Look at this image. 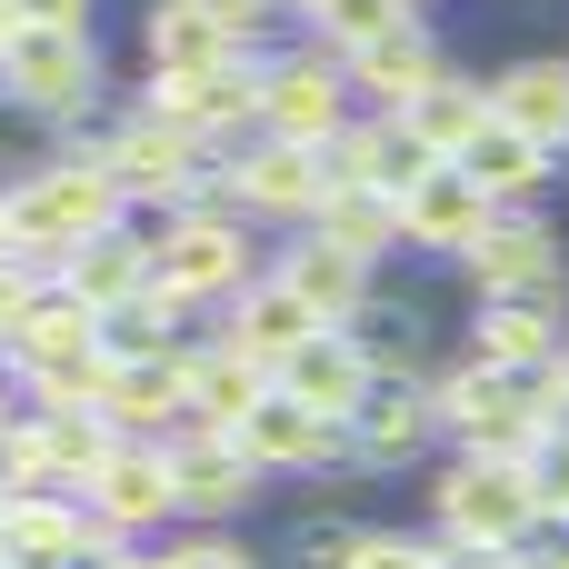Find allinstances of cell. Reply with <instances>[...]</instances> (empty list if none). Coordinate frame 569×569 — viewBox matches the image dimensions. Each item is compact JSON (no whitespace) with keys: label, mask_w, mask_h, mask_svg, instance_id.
Here are the masks:
<instances>
[{"label":"cell","mask_w":569,"mask_h":569,"mask_svg":"<svg viewBox=\"0 0 569 569\" xmlns=\"http://www.w3.org/2000/svg\"><path fill=\"white\" fill-rule=\"evenodd\" d=\"M0 220H10V260H30V270L60 280V260H70L80 240H100V230L130 220V190L110 180L100 150H60L50 170L0 180Z\"/></svg>","instance_id":"6da1fadb"},{"label":"cell","mask_w":569,"mask_h":569,"mask_svg":"<svg viewBox=\"0 0 569 569\" xmlns=\"http://www.w3.org/2000/svg\"><path fill=\"white\" fill-rule=\"evenodd\" d=\"M130 220L150 240V280L180 290L190 310L200 300H230L240 280H260L250 270V220H190V210H130Z\"/></svg>","instance_id":"7a4b0ae2"},{"label":"cell","mask_w":569,"mask_h":569,"mask_svg":"<svg viewBox=\"0 0 569 569\" xmlns=\"http://www.w3.org/2000/svg\"><path fill=\"white\" fill-rule=\"evenodd\" d=\"M80 150H100V160H110V180L130 190V210H180V200H190V180L220 160L200 130H180V120H160V110H130L120 130H100V140H80Z\"/></svg>","instance_id":"3957f363"},{"label":"cell","mask_w":569,"mask_h":569,"mask_svg":"<svg viewBox=\"0 0 569 569\" xmlns=\"http://www.w3.org/2000/svg\"><path fill=\"white\" fill-rule=\"evenodd\" d=\"M0 100L30 110V120H70L100 100V40L90 30H10L0 40Z\"/></svg>","instance_id":"277c9868"},{"label":"cell","mask_w":569,"mask_h":569,"mask_svg":"<svg viewBox=\"0 0 569 569\" xmlns=\"http://www.w3.org/2000/svg\"><path fill=\"white\" fill-rule=\"evenodd\" d=\"M430 520L450 550H520L540 500H530V470H490V460H450L430 480Z\"/></svg>","instance_id":"5b68a950"},{"label":"cell","mask_w":569,"mask_h":569,"mask_svg":"<svg viewBox=\"0 0 569 569\" xmlns=\"http://www.w3.org/2000/svg\"><path fill=\"white\" fill-rule=\"evenodd\" d=\"M350 120H360V110H350V80H340L330 50H310V40L270 50V70H260V140L320 150V140H340Z\"/></svg>","instance_id":"8992f818"},{"label":"cell","mask_w":569,"mask_h":569,"mask_svg":"<svg viewBox=\"0 0 569 569\" xmlns=\"http://www.w3.org/2000/svg\"><path fill=\"white\" fill-rule=\"evenodd\" d=\"M470 350H480L490 370H550V360L569 350V270H560V280H530V290L480 300Z\"/></svg>","instance_id":"52a82bcc"},{"label":"cell","mask_w":569,"mask_h":569,"mask_svg":"<svg viewBox=\"0 0 569 569\" xmlns=\"http://www.w3.org/2000/svg\"><path fill=\"white\" fill-rule=\"evenodd\" d=\"M160 450H170V490H180V510H190V520H240V510L260 500V460H250L230 430L180 420Z\"/></svg>","instance_id":"ba28073f"},{"label":"cell","mask_w":569,"mask_h":569,"mask_svg":"<svg viewBox=\"0 0 569 569\" xmlns=\"http://www.w3.org/2000/svg\"><path fill=\"white\" fill-rule=\"evenodd\" d=\"M340 80H350V100H370V110H410L420 90H440V80H450V60H440V40H430V20L410 10L400 30H380V40H360V50L340 60Z\"/></svg>","instance_id":"9c48e42d"},{"label":"cell","mask_w":569,"mask_h":569,"mask_svg":"<svg viewBox=\"0 0 569 569\" xmlns=\"http://www.w3.org/2000/svg\"><path fill=\"white\" fill-rule=\"evenodd\" d=\"M560 230L540 220V210H490V230L460 250V280L480 290V300H500V290H530V280H560Z\"/></svg>","instance_id":"30bf717a"},{"label":"cell","mask_w":569,"mask_h":569,"mask_svg":"<svg viewBox=\"0 0 569 569\" xmlns=\"http://www.w3.org/2000/svg\"><path fill=\"white\" fill-rule=\"evenodd\" d=\"M230 440L260 460V480H270V470H330V460H360V450H350V420H320V410H300L290 390H270Z\"/></svg>","instance_id":"8fae6325"},{"label":"cell","mask_w":569,"mask_h":569,"mask_svg":"<svg viewBox=\"0 0 569 569\" xmlns=\"http://www.w3.org/2000/svg\"><path fill=\"white\" fill-rule=\"evenodd\" d=\"M80 500H90V510H100L120 540H140V530H160V520H180V490H170V450H160V440H120Z\"/></svg>","instance_id":"7c38bea8"},{"label":"cell","mask_w":569,"mask_h":569,"mask_svg":"<svg viewBox=\"0 0 569 569\" xmlns=\"http://www.w3.org/2000/svg\"><path fill=\"white\" fill-rule=\"evenodd\" d=\"M270 390H290L300 410H320V420H360L370 410V360H360V340L350 330H320V340H300L280 370H270Z\"/></svg>","instance_id":"4fadbf2b"},{"label":"cell","mask_w":569,"mask_h":569,"mask_svg":"<svg viewBox=\"0 0 569 569\" xmlns=\"http://www.w3.org/2000/svg\"><path fill=\"white\" fill-rule=\"evenodd\" d=\"M270 270H280V280H290V290L320 310V330H350V320L380 300V270H370V260H350V250H330L320 230H300V240H290Z\"/></svg>","instance_id":"5bb4252c"},{"label":"cell","mask_w":569,"mask_h":569,"mask_svg":"<svg viewBox=\"0 0 569 569\" xmlns=\"http://www.w3.org/2000/svg\"><path fill=\"white\" fill-rule=\"evenodd\" d=\"M220 340H230V350H250L260 370H280L300 340H320V310H310L280 270H260V280H240V290H230V330H220Z\"/></svg>","instance_id":"9a60e30c"},{"label":"cell","mask_w":569,"mask_h":569,"mask_svg":"<svg viewBox=\"0 0 569 569\" xmlns=\"http://www.w3.org/2000/svg\"><path fill=\"white\" fill-rule=\"evenodd\" d=\"M180 400H190L200 430H240V420L270 400V370H260L250 350H230V340H190V350H180Z\"/></svg>","instance_id":"2e32d148"},{"label":"cell","mask_w":569,"mask_h":569,"mask_svg":"<svg viewBox=\"0 0 569 569\" xmlns=\"http://www.w3.org/2000/svg\"><path fill=\"white\" fill-rule=\"evenodd\" d=\"M230 170H240V190H250V220H300V230H310V210H320V150L250 130V140L230 150Z\"/></svg>","instance_id":"e0dca14e"},{"label":"cell","mask_w":569,"mask_h":569,"mask_svg":"<svg viewBox=\"0 0 569 569\" xmlns=\"http://www.w3.org/2000/svg\"><path fill=\"white\" fill-rule=\"evenodd\" d=\"M400 230H410V250H440V260H460V250L490 230V200H480V180H470L460 160H440L420 190H400Z\"/></svg>","instance_id":"ac0fdd59"},{"label":"cell","mask_w":569,"mask_h":569,"mask_svg":"<svg viewBox=\"0 0 569 569\" xmlns=\"http://www.w3.org/2000/svg\"><path fill=\"white\" fill-rule=\"evenodd\" d=\"M60 290L100 320V310H120V300H140L150 290V240H140V220H120V230H100V240H80L70 260H60Z\"/></svg>","instance_id":"d6986e66"},{"label":"cell","mask_w":569,"mask_h":569,"mask_svg":"<svg viewBox=\"0 0 569 569\" xmlns=\"http://www.w3.org/2000/svg\"><path fill=\"white\" fill-rule=\"evenodd\" d=\"M90 350H100V320L50 280V290L20 310V330L0 340V370H10V380H30V370H60V360H90Z\"/></svg>","instance_id":"ffe728a7"},{"label":"cell","mask_w":569,"mask_h":569,"mask_svg":"<svg viewBox=\"0 0 569 569\" xmlns=\"http://www.w3.org/2000/svg\"><path fill=\"white\" fill-rule=\"evenodd\" d=\"M550 160H560V150H540V140H530V130H510V120H490V130L460 150V170L480 180V200H490V210H530V200L550 190Z\"/></svg>","instance_id":"44dd1931"},{"label":"cell","mask_w":569,"mask_h":569,"mask_svg":"<svg viewBox=\"0 0 569 569\" xmlns=\"http://www.w3.org/2000/svg\"><path fill=\"white\" fill-rule=\"evenodd\" d=\"M0 520H10V569H60L90 540V500L80 490H20V500H0Z\"/></svg>","instance_id":"7402d4cb"},{"label":"cell","mask_w":569,"mask_h":569,"mask_svg":"<svg viewBox=\"0 0 569 569\" xmlns=\"http://www.w3.org/2000/svg\"><path fill=\"white\" fill-rule=\"evenodd\" d=\"M100 410H110L120 440H170V430L190 420V400H180V350H170V360H120Z\"/></svg>","instance_id":"603a6c76"},{"label":"cell","mask_w":569,"mask_h":569,"mask_svg":"<svg viewBox=\"0 0 569 569\" xmlns=\"http://www.w3.org/2000/svg\"><path fill=\"white\" fill-rule=\"evenodd\" d=\"M140 60H150V80H200V70L230 60V30L200 20L190 0H150L140 10Z\"/></svg>","instance_id":"cb8c5ba5"},{"label":"cell","mask_w":569,"mask_h":569,"mask_svg":"<svg viewBox=\"0 0 569 569\" xmlns=\"http://www.w3.org/2000/svg\"><path fill=\"white\" fill-rule=\"evenodd\" d=\"M490 120H510V130H530L540 150H560L569 140V60H510V70L490 80Z\"/></svg>","instance_id":"d4e9b609"},{"label":"cell","mask_w":569,"mask_h":569,"mask_svg":"<svg viewBox=\"0 0 569 569\" xmlns=\"http://www.w3.org/2000/svg\"><path fill=\"white\" fill-rule=\"evenodd\" d=\"M310 230L330 240V250H350V260H390V250H410V230H400V200L390 190H320V210H310Z\"/></svg>","instance_id":"484cf974"},{"label":"cell","mask_w":569,"mask_h":569,"mask_svg":"<svg viewBox=\"0 0 569 569\" xmlns=\"http://www.w3.org/2000/svg\"><path fill=\"white\" fill-rule=\"evenodd\" d=\"M430 390H370V410L350 420V450H360V470H400V460H420L430 450Z\"/></svg>","instance_id":"4316f807"},{"label":"cell","mask_w":569,"mask_h":569,"mask_svg":"<svg viewBox=\"0 0 569 569\" xmlns=\"http://www.w3.org/2000/svg\"><path fill=\"white\" fill-rule=\"evenodd\" d=\"M400 120L420 130V150H430V160H460V150L490 130V80H460V70H450V80H440V90H420Z\"/></svg>","instance_id":"83f0119b"},{"label":"cell","mask_w":569,"mask_h":569,"mask_svg":"<svg viewBox=\"0 0 569 569\" xmlns=\"http://www.w3.org/2000/svg\"><path fill=\"white\" fill-rule=\"evenodd\" d=\"M290 20H300V40L310 50H330V60H350L360 40H380V30H400L410 20V0H280Z\"/></svg>","instance_id":"f1b7e54d"},{"label":"cell","mask_w":569,"mask_h":569,"mask_svg":"<svg viewBox=\"0 0 569 569\" xmlns=\"http://www.w3.org/2000/svg\"><path fill=\"white\" fill-rule=\"evenodd\" d=\"M40 430H50V470H60V490H90L100 460L120 450L110 410H40Z\"/></svg>","instance_id":"f546056e"},{"label":"cell","mask_w":569,"mask_h":569,"mask_svg":"<svg viewBox=\"0 0 569 569\" xmlns=\"http://www.w3.org/2000/svg\"><path fill=\"white\" fill-rule=\"evenodd\" d=\"M20 490H60L40 410H10V420H0V500H20Z\"/></svg>","instance_id":"4dcf8cb0"},{"label":"cell","mask_w":569,"mask_h":569,"mask_svg":"<svg viewBox=\"0 0 569 569\" xmlns=\"http://www.w3.org/2000/svg\"><path fill=\"white\" fill-rule=\"evenodd\" d=\"M360 540H370L360 520H300V530H290V569H350Z\"/></svg>","instance_id":"1f68e13d"},{"label":"cell","mask_w":569,"mask_h":569,"mask_svg":"<svg viewBox=\"0 0 569 569\" xmlns=\"http://www.w3.org/2000/svg\"><path fill=\"white\" fill-rule=\"evenodd\" d=\"M350 569H440V540H410V530H370Z\"/></svg>","instance_id":"d6a6232c"},{"label":"cell","mask_w":569,"mask_h":569,"mask_svg":"<svg viewBox=\"0 0 569 569\" xmlns=\"http://www.w3.org/2000/svg\"><path fill=\"white\" fill-rule=\"evenodd\" d=\"M40 290H50V270H30V260H0V340L20 330V310H30Z\"/></svg>","instance_id":"836d02e7"},{"label":"cell","mask_w":569,"mask_h":569,"mask_svg":"<svg viewBox=\"0 0 569 569\" xmlns=\"http://www.w3.org/2000/svg\"><path fill=\"white\" fill-rule=\"evenodd\" d=\"M170 569H260V560H250L240 540H220V530H200V540H180V550H170Z\"/></svg>","instance_id":"e575fe53"},{"label":"cell","mask_w":569,"mask_h":569,"mask_svg":"<svg viewBox=\"0 0 569 569\" xmlns=\"http://www.w3.org/2000/svg\"><path fill=\"white\" fill-rule=\"evenodd\" d=\"M30 30H90V0H10Z\"/></svg>","instance_id":"d590c367"},{"label":"cell","mask_w":569,"mask_h":569,"mask_svg":"<svg viewBox=\"0 0 569 569\" xmlns=\"http://www.w3.org/2000/svg\"><path fill=\"white\" fill-rule=\"evenodd\" d=\"M540 440H550V450H569V400L550 410V420H540Z\"/></svg>","instance_id":"8d00e7d4"},{"label":"cell","mask_w":569,"mask_h":569,"mask_svg":"<svg viewBox=\"0 0 569 569\" xmlns=\"http://www.w3.org/2000/svg\"><path fill=\"white\" fill-rule=\"evenodd\" d=\"M130 569H170V560H150V550H130Z\"/></svg>","instance_id":"74e56055"},{"label":"cell","mask_w":569,"mask_h":569,"mask_svg":"<svg viewBox=\"0 0 569 569\" xmlns=\"http://www.w3.org/2000/svg\"><path fill=\"white\" fill-rule=\"evenodd\" d=\"M0 569H10V520H0Z\"/></svg>","instance_id":"f35d334b"},{"label":"cell","mask_w":569,"mask_h":569,"mask_svg":"<svg viewBox=\"0 0 569 569\" xmlns=\"http://www.w3.org/2000/svg\"><path fill=\"white\" fill-rule=\"evenodd\" d=\"M0 260H10V220H0Z\"/></svg>","instance_id":"ab89813d"},{"label":"cell","mask_w":569,"mask_h":569,"mask_svg":"<svg viewBox=\"0 0 569 569\" xmlns=\"http://www.w3.org/2000/svg\"><path fill=\"white\" fill-rule=\"evenodd\" d=\"M560 390H569V350H560Z\"/></svg>","instance_id":"60d3db41"},{"label":"cell","mask_w":569,"mask_h":569,"mask_svg":"<svg viewBox=\"0 0 569 569\" xmlns=\"http://www.w3.org/2000/svg\"><path fill=\"white\" fill-rule=\"evenodd\" d=\"M560 160H569V140H560Z\"/></svg>","instance_id":"b9f144b4"},{"label":"cell","mask_w":569,"mask_h":569,"mask_svg":"<svg viewBox=\"0 0 569 569\" xmlns=\"http://www.w3.org/2000/svg\"><path fill=\"white\" fill-rule=\"evenodd\" d=\"M0 420H10V410H0Z\"/></svg>","instance_id":"7bdbcfd3"},{"label":"cell","mask_w":569,"mask_h":569,"mask_svg":"<svg viewBox=\"0 0 569 569\" xmlns=\"http://www.w3.org/2000/svg\"><path fill=\"white\" fill-rule=\"evenodd\" d=\"M560 569H569V560H560Z\"/></svg>","instance_id":"ee69618b"}]
</instances>
